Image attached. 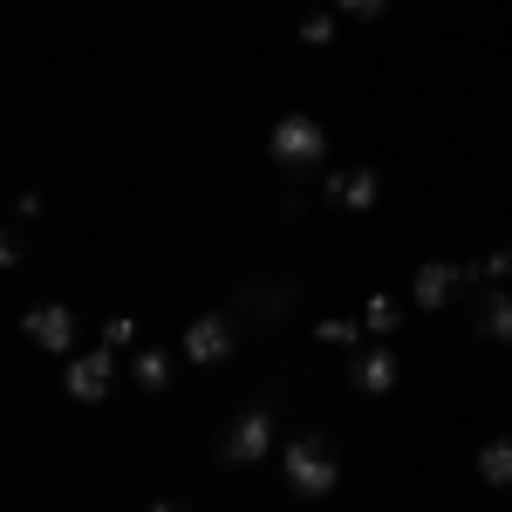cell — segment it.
<instances>
[{
  "mask_svg": "<svg viewBox=\"0 0 512 512\" xmlns=\"http://www.w3.org/2000/svg\"><path fill=\"white\" fill-rule=\"evenodd\" d=\"M280 478H287V492L294 499H328L335 485H342V458H335V444L328 431H294L287 437V451H280Z\"/></svg>",
  "mask_w": 512,
  "mask_h": 512,
  "instance_id": "6da1fadb",
  "label": "cell"
},
{
  "mask_svg": "<svg viewBox=\"0 0 512 512\" xmlns=\"http://www.w3.org/2000/svg\"><path fill=\"white\" fill-rule=\"evenodd\" d=\"M267 158H274L280 171H315V164L328 158V130H321L308 110H287V117L267 130Z\"/></svg>",
  "mask_w": 512,
  "mask_h": 512,
  "instance_id": "7a4b0ae2",
  "label": "cell"
},
{
  "mask_svg": "<svg viewBox=\"0 0 512 512\" xmlns=\"http://www.w3.org/2000/svg\"><path fill=\"white\" fill-rule=\"evenodd\" d=\"M465 287H478V274L472 267H458V260H424L417 274H410V301L424 308V315H444Z\"/></svg>",
  "mask_w": 512,
  "mask_h": 512,
  "instance_id": "3957f363",
  "label": "cell"
},
{
  "mask_svg": "<svg viewBox=\"0 0 512 512\" xmlns=\"http://www.w3.org/2000/svg\"><path fill=\"white\" fill-rule=\"evenodd\" d=\"M267 451H274V417H267V410H239L233 424L219 431V458L239 465V472H246V465H267Z\"/></svg>",
  "mask_w": 512,
  "mask_h": 512,
  "instance_id": "277c9868",
  "label": "cell"
},
{
  "mask_svg": "<svg viewBox=\"0 0 512 512\" xmlns=\"http://www.w3.org/2000/svg\"><path fill=\"white\" fill-rule=\"evenodd\" d=\"M117 349H103V342H96V349L89 355H69V369H62V390L76 396V403H103V396H110V383H117Z\"/></svg>",
  "mask_w": 512,
  "mask_h": 512,
  "instance_id": "5b68a950",
  "label": "cell"
},
{
  "mask_svg": "<svg viewBox=\"0 0 512 512\" xmlns=\"http://www.w3.org/2000/svg\"><path fill=\"white\" fill-rule=\"evenodd\" d=\"M233 349H239L233 315H198L192 328H185V362H192V369H219V362H233Z\"/></svg>",
  "mask_w": 512,
  "mask_h": 512,
  "instance_id": "8992f818",
  "label": "cell"
},
{
  "mask_svg": "<svg viewBox=\"0 0 512 512\" xmlns=\"http://www.w3.org/2000/svg\"><path fill=\"white\" fill-rule=\"evenodd\" d=\"M21 335H28L41 355H69V349H76V308L41 301V308H28V315H21Z\"/></svg>",
  "mask_w": 512,
  "mask_h": 512,
  "instance_id": "52a82bcc",
  "label": "cell"
},
{
  "mask_svg": "<svg viewBox=\"0 0 512 512\" xmlns=\"http://www.w3.org/2000/svg\"><path fill=\"white\" fill-rule=\"evenodd\" d=\"M396 383H403V362H396V349H362L349 362V390L355 396H390Z\"/></svg>",
  "mask_w": 512,
  "mask_h": 512,
  "instance_id": "ba28073f",
  "label": "cell"
},
{
  "mask_svg": "<svg viewBox=\"0 0 512 512\" xmlns=\"http://www.w3.org/2000/svg\"><path fill=\"white\" fill-rule=\"evenodd\" d=\"M321 192L335 198L342 212H376V198H383V178H376L369 164H362V171H328V178H321Z\"/></svg>",
  "mask_w": 512,
  "mask_h": 512,
  "instance_id": "9c48e42d",
  "label": "cell"
},
{
  "mask_svg": "<svg viewBox=\"0 0 512 512\" xmlns=\"http://www.w3.org/2000/svg\"><path fill=\"white\" fill-rule=\"evenodd\" d=\"M472 328H478V342H512V287H478Z\"/></svg>",
  "mask_w": 512,
  "mask_h": 512,
  "instance_id": "30bf717a",
  "label": "cell"
},
{
  "mask_svg": "<svg viewBox=\"0 0 512 512\" xmlns=\"http://www.w3.org/2000/svg\"><path fill=\"white\" fill-rule=\"evenodd\" d=\"M478 485L512 492V437H485V444H478Z\"/></svg>",
  "mask_w": 512,
  "mask_h": 512,
  "instance_id": "8fae6325",
  "label": "cell"
},
{
  "mask_svg": "<svg viewBox=\"0 0 512 512\" xmlns=\"http://www.w3.org/2000/svg\"><path fill=\"white\" fill-rule=\"evenodd\" d=\"M123 369H130V383H137V390H151V396L171 383V355H164V349H130Z\"/></svg>",
  "mask_w": 512,
  "mask_h": 512,
  "instance_id": "7c38bea8",
  "label": "cell"
},
{
  "mask_svg": "<svg viewBox=\"0 0 512 512\" xmlns=\"http://www.w3.org/2000/svg\"><path fill=\"white\" fill-rule=\"evenodd\" d=\"M355 321H362V335H376V342H390L396 328H403V308H396L390 294H369V308H362Z\"/></svg>",
  "mask_w": 512,
  "mask_h": 512,
  "instance_id": "4fadbf2b",
  "label": "cell"
},
{
  "mask_svg": "<svg viewBox=\"0 0 512 512\" xmlns=\"http://www.w3.org/2000/svg\"><path fill=\"white\" fill-rule=\"evenodd\" d=\"M472 274H478V287H506L512 280V246H492L485 260H472Z\"/></svg>",
  "mask_w": 512,
  "mask_h": 512,
  "instance_id": "5bb4252c",
  "label": "cell"
},
{
  "mask_svg": "<svg viewBox=\"0 0 512 512\" xmlns=\"http://www.w3.org/2000/svg\"><path fill=\"white\" fill-rule=\"evenodd\" d=\"M335 28H342V14H328V7L301 14V41H308V48H328V41H335Z\"/></svg>",
  "mask_w": 512,
  "mask_h": 512,
  "instance_id": "9a60e30c",
  "label": "cell"
},
{
  "mask_svg": "<svg viewBox=\"0 0 512 512\" xmlns=\"http://www.w3.org/2000/svg\"><path fill=\"white\" fill-rule=\"evenodd\" d=\"M315 335L328 342V349H355V342H362V321H342V315H335V321H315Z\"/></svg>",
  "mask_w": 512,
  "mask_h": 512,
  "instance_id": "2e32d148",
  "label": "cell"
},
{
  "mask_svg": "<svg viewBox=\"0 0 512 512\" xmlns=\"http://www.w3.org/2000/svg\"><path fill=\"white\" fill-rule=\"evenodd\" d=\"M130 342H137V321H130V315H110V321H103V349H130Z\"/></svg>",
  "mask_w": 512,
  "mask_h": 512,
  "instance_id": "e0dca14e",
  "label": "cell"
},
{
  "mask_svg": "<svg viewBox=\"0 0 512 512\" xmlns=\"http://www.w3.org/2000/svg\"><path fill=\"white\" fill-rule=\"evenodd\" d=\"M335 14H349V21H376V14H390V0H335Z\"/></svg>",
  "mask_w": 512,
  "mask_h": 512,
  "instance_id": "ac0fdd59",
  "label": "cell"
},
{
  "mask_svg": "<svg viewBox=\"0 0 512 512\" xmlns=\"http://www.w3.org/2000/svg\"><path fill=\"white\" fill-rule=\"evenodd\" d=\"M14 219H21V226H35V219H41V192H21V198H14Z\"/></svg>",
  "mask_w": 512,
  "mask_h": 512,
  "instance_id": "d6986e66",
  "label": "cell"
},
{
  "mask_svg": "<svg viewBox=\"0 0 512 512\" xmlns=\"http://www.w3.org/2000/svg\"><path fill=\"white\" fill-rule=\"evenodd\" d=\"M144 512H185V506H178V499H151Z\"/></svg>",
  "mask_w": 512,
  "mask_h": 512,
  "instance_id": "ffe728a7",
  "label": "cell"
}]
</instances>
